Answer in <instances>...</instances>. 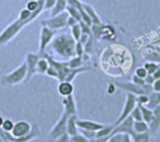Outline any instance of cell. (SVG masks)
<instances>
[{
    "instance_id": "6da1fadb",
    "label": "cell",
    "mask_w": 160,
    "mask_h": 142,
    "mask_svg": "<svg viewBox=\"0 0 160 142\" xmlns=\"http://www.w3.org/2000/svg\"><path fill=\"white\" fill-rule=\"evenodd\" d=\"M50 45L54 53L62 57L63 59L68 60L71 57L75 56L76 40L69 34L63 33L57 36L55 35Z\"/></svg>"
},
{
    "instance_id": "7a4b0ae2",
    "label": "cell",
    "mask_w": 160,
    "mask_h": 142,
    "mask_svg": "<svg viewBox=\"0 0 160 142\" xmlns=\"http://www.w3.org/2000/svg\"><path fill=\"white\" fill-rule=\"evenodd\" d=\"M32 20H22L17 18L15 21L10 22L1 33H0V46L6 45L10 42L27 24L31 23Z\"/></svg>"
},
{
    "instance_id": "3957f363",
    "label": "cell",
    "mask_w": 160,
    "mask_h": 142,
    "mask_svg": "<svg viewBox=\"0 0 160 142\" xmlns=\"http://www.w3.org/2000/svg\"><path fill=\"white\" fill-rule=\"evenodd\" d=\"M27 76V67L25 61L11 72L4 75L0 79V82L4 86H15L25 81Z\"/></svg>"
},
{
    "instance_id": "277c9868",
    "label": "cell",
    "mask_w": 160,
    "mask_h": 142,
    "mask_svg": "<svg viewBox=\"0 0 160 142\" xmlns=\"http://www.w3.org/2000/svg\"><path fill=\"white\" fill-rule=\"evenodd\" d=\"M115 85L121 90H124L128 93H131L135 95H139L142 94L150 95L153 92L152 85H149V84L137 85L133 83L132 81H124V82H115Z\"/></svg>"
},
{
    "instance_id": "5b68a950",
    "label": "cell",
    "mask_w": 160,
    "mask_h": 142,
    "mask_svg": "<svg viewBox=\"0 0 160 142\" xmlns=\"http://www.w3.org/2000/svg\"><path fill=\"white\" fill-rule=\"evenodd\" d=\"M92 36L97 39H112L115 37V30L110 24H92Z\"/></svg>"
},
{
    "instance_id": "8992f818",
    "label": "cell",
    "mask_w": 160,
    "mask_h": 142,
    "mask_svg": "<svg viewBox=\"0 0 160 142\" xmlns=\"http://www.w3.org/2000/svg\"><path fill=\"white\" fill-rule=\"evenodd\" d=\"M68 116L66 113H62L58 121L54 124V125L51 128L48 134V140L53 142L56 139L61 137L62 135L67 133V123H68Z\"/></svg>"
},
{
    "instance_id": "52a82bcc",
    "label": "cell",
    "mask_w": 160,
    "mask_h": 142,
    "mask_svg": "<svg viewBox=\"0 0 160 142\" xmlns=\"http://www.w3.org/2000/svg\"><path fill=\"white\" fill-rule=\"evenodd\" d=\"M68 18V13L67 11H64L60 14L51 16V18L41 21V24L43 26H47L56 31L58 29H63L67 26Z\"/></svg>"
},
{
    "instance_id": "ba28073f",
    "label": "cell",
    "mask_w": 160,
    "mask_h": 142,
    "mask_svg": "<svg viewBox=\"0 0 160 142\" xmlns=\"http://www.w3.org/2000/svg\"><path fill=\"white\" fill-rule=\"evenodd\" d=\"M137 99H136V95L131 94V93H128L127 96H126V100H125V104L123 107V110L119 115V117L117 118V120L113 123V125L116 126L117 125H119L121 122H123L125 119H127L128 116H130L132 110H134V108L137 106Z\"/></svg>"
},
{
    "instance_id": "9c48e42d",
    "label": "cell",
    "mask_w": 160,
    "mask_h": 142,
    "mask_svg": "<svg viewBox=\"0 0 160 142\" xmlns=\"http://www.w3.org/2000/svg\"><path fill=\"white\" fill-rule=\"evenodd\" d=\"M55 34H56L55 30H52L47 26L42 25L39 35V47L38 51L40 55H43L45 53L46 48L52 43L53 37H55Z\"/></svg>"
},
{
    "instance_id": "30bf717a",
    "label": "cell",
    "mask_w": 160,
    "mask_h": 142,
    "mask_svg": "<svg viewBox=\"0 0 160 142\" xmlns=\"http://www.w3.org/2000/svg\"><path fill=\"white\" fill-rule=\"evenodd\" d=\"M43 56L40 55L38 52H28L26 54L25 58V63H26V67H27V76L25 81H28L34 75L37 74V64L38 59Z\"/></svg>"
},
{
    "instance_id": "8fae6325",
    "label": "cell",
    "mask_w": 160,
    "mask_h": 142,
    "mask_svg": "<svg viewBox=\"0 0 160 142\" xmlns=\"http://www.w3.org/2000/svg\"><path fill=\"white\" fill-rule=\"evenodd\" d=\"M133 123H134L133 118L131 116H128L127 119H125L119 125L114 126V128L112 132V135L116 134V133H125V134H128L131 137L135 133L134 129H133Z\"/></svg>"
},
{
    "instance_id": "7c38bea8",
    "label": "cell",
    "mask_w": 160,
    "mask_h": 142,
    "mask_svg": "<svg viewBox=\"0 0 160 142\" xmlns=\"http://www.w3.org/2000/svg\"><path fill=\"white\" fill-rule=\"evenodd\" d=\"M105 125L106 124H101V123H98V122L91 121V120H84V119H79V118L77 120L78 127L80 129H84V130H88V131L98 132L101 128H103Z\"/></svg>"
},
{
    "instance_id": "4fadbf2b",
    "label": "cell",
    "mask_w": 160,
    "mask_h": 142,
    "mask_svg": "<svg viewBox=\"0 0 160 142\" xmlns=\"http://www.w3.org/2000/svg\"><path fill=\"white\" fill-rule=\"evenodd\" d=\"M62 104H63V107H64V111L63 112L66 113L68 117L71 116V115L77 114V105H76L75 97H74L73 95L63 97Z\"/></svg>"
},
{
    "instance_id": "5bb4252c",
    "label": "cell",
    "mask_w": 160,
    "mask_h": 142,
    "mask_svg": "<svg viewBox=\"0 0 160 142\" xmlns=\"http://www.w3.org/2000/svg\"><path fill=\"white\" fill-rule=\"evenodd\" d=\"M154 110V118L149 125V131L153 135H156L160 130V105H158Z\"/></svg>"
},
{
    "instance_id": "9a60e30c",
    "label": "cell",
    "mask_w": 160,
    "mask_h": 142,
    "mask_svg": "<svg viewBox=\"0 0 160 142\" xmlns=\"http://www.w3.org/2000/svg\"><path fill=\"white\" fill-rule=\"evenodd\" d=\"M57 91H58V94L60 95H62L63 97L68 96V95H73V93H74V86H73L72 82H70V81H59V84H58V87H57Z\"/></svg>"
},
{
    "instance_id": "2e32d148",
    "label": "cell",
    "mask_w": 160,
    "mask_h": 142,
    "mask_svg": "<svg viewBox=\"0 0 160 142\" xmlns=\"http://www.w3.org/2000/svg\"><path fill=\"white\" fill-rule=\"evenodd\" d=\"M77 120H78L77 114L71 115L68 119V123H67V133L70 137H72L74 135H77L79 133V127L77 125Z\"/></svg>"
},
{
    "instance_id": "e0dca14e",
    "label": "cell",
    "mask_w": 160,
    "mask_h": 142,
    "mask_svg": "<svg viewBox=\"0 0 160 142\" xmlns=\"http://www.w3.org/2000/svg\"><path fill=\"white\" fill-rule=\"evenodd\" d=\"M83 9L85 10V12L90 17L93 24H98V23H101L102 22L100 17L98 16V14L97 13V11L95 10V8L92 6H90L89 4L83 3Z\"/></svg>"
},
{
    "instance_id": "ac0fdd59",
    "label": "cell",
    "mask_w": 160,
    "mask_h": 142,
    "mask_svg": "<svg viewBox=\"0 0 160 142\" xmlns=\"http://www.w3.org/2000/svg\"><path fill=\"white\" fill-rule=\"evenodd\" d=\"M49 66H50V63H49V60L47 59V57L45 55L41 56L38 59V64H37V74L45 75L49 68Z\"/></svg>"
},
{
    "instance_id": "d6986e66",
    "label": "cell",
    "mask_w": 160,
    "mask_h": 142,
    "mask_svg": "<svg viewBox=\"0 0 160 142\" xmlns=\"http://www.w3.org/2000/svg\"><path fill=\"white\" fill-rule=\"evenodd\" d=\"M68 7V0H56L54 7L51 9V16H54L66 11Z\"/></svg>"
},
{
    "instance_id": "ffe728a7",
    "label": "cell",
    "mask_w": 160,
    "mask_h": 142,
    "mask_svg": "<svg viewBox=\"0 0 160 142\" xmlns=\"http://www.w3.org/2000/svg\"><path fill=\"white\" fill-rule=\"evenodd\" d=\"M133 142H151L152 140V134L150 131L143 132V133H134L131 136Z\"/></svg>"
},
{
    "instance_id": "44dd1931",
    "label": "cell",
    "mask_w": 160,
    "mask_h": 142,
    "mask_svg": "<svg viewBox=\"0 0 160 142\" xmlns=\"http://www.w3.org/2000/svg\"><path fill=\"white\" fill-rule=\"evenodd\" d=\"M83 63H84V56H73L70 59L68 60V65L69 68L75 69V68H80L82 66H83Z\"/></svg>"
},
{
    "instance_id": "7402d4cb",
    "label": "cell",
    "mask_w": 160,
    "mask_h": 142,
    "mask_svg": "<svg viewBox=\"0 0 160 142\" xmlns=\"http://www.w3.org/2000/svg\"><path fill=\"white\" fill-rule=\"evenodd\" d=\"M107 142H133L129 135L125 133H116L110 136Z\"/></svg>"
},
{
    "instance_id": "603a6c76",
    "label": "cell",
    "mask_w": 160,
    "mask_h": 142,
    "mask_svg": "<svg viewBox=\"0 0 160 142\" xmlns=\"http://www.w3.org/2000/svg\"><path fill=\"white\" fill-rule=\"evenodd\" d=\"M158 105H160V93L158 92H152L149 95V101L146 105L147 108L154 110Z\"/></svg>"
},
{
    "instance_id": "cb8c5ba5",
    "label": "cell",
    "mask_w": 160,
    "mask_h": 142,
    "mask_svg": "<svg viewBox=\"0 0 160 142\" xmlns=\"http://www.w3.org/2000/svg\"><path fill=\"white\" fill-rule=\"evenodd\" d=\"M141 110H142V120L147 123L148 125L151 124L154 118V110L147 108L146 106H140Z\"/></svg>"
},
{
    "instance_id": "d4e9b609",
    "label": "cell",
    "mask_w": 160,
    "mask_h": 142,
    "mask_svg": "<svg viewBox=\"0 0 160 142\" xmlns=\"http://www.w3.org/2000/svg\"><path fill=\"white\" fill-rule=\"evenodd\" d=\"M114 128L113 124H109L105 125L103 128H101L99 131L97 132V139L98 138H108L112 135V132Z\"/></svg>"
},
{
    "instance_id": "484cf974",
    "label": "cell",
    "mask_w": 160,
    "mask_h": 142,
    "mask_svg": "<svg viewBox=\"0 0 160 142\" xmlns=\"http://www.w3.org/2000/svg\"><path fill=\"white\" fill-rule=\"evenodd\" d=\"M133 129L135 133H143L149 131V125L142 121H134L133 123Z\"/></svg>"
},
{
    "instance_id": "4316f807",
    "label": "cell",
    "mask_w": 160,
    "mask_h": 142,
    "mask_svg": "<svg viewBox=\"0 0 160 142\" xmlns=\"http://www.w3.org/2000/svg\"><path fill=\"white\" fill-rule=\"evenodd\" d=\"M145 60L148 62H154L157 64H160V52L158 51H157L156 49L154 51H151L149 52L146 53V55L144 56Z\"/></svg>"
},
{
    "instance_id": "83f0119b",
    "label": "cell",
    "mask_w": 160,
    "mask_h": 142,
    "mask_svg": "<svg viewBox=\"0 0 160 142\" xmlns=\"http://www.w3.org/2000/svg\"><path fill=\"white\" fill-rule=\"evenodd\" d=\"M70 33H71L70 35L72 36V37H73L76 41H79V39H80L82 34V28H81V25H80L79 22L76 23V24H74L73 26L70 27Z\"/></svg>"
},
{
    "instance_id": "f1b7e54d",
    "label": "cell",
    "mask_w": 160,
    "mask_h": 142,
    "mask_svg": "<svg viewBox=\"0 0 160 142\" xmlns=\"http://www.w3.org/2000/svg\"><path fill=\"white\" fill-rule=\"evenodd\" d=\"M66 11L68 13V15L72 18H74L76 21L78 22H81L82 21V18H81V13H80V10L77 9V8H74L72 7H69L68 6L67 8H66Z\"/></svg>"
},
{
    "instance_id": "f546056e",
    "label": "cell",
    "mask_w": 160,
    "mask_h": 142,
    "mask_svg": "<svg viewBox=\"0 0 160 142\" xmlns=\"http://www.w3.org/2000/svg\"><path fill=\"white\" fill-rule=\"evenodd\" d=\"M14 124L15 123L11 119H5L4 122H3V124H2L1 128L4 131H6V132H9L10 133L12 131L13 127H14Z\"/></svg>"
},
{
    "instance_id": "4dcf8cb0",
    "label": "cell",
    "mask_w": 160,
    "mask_h": 142,
    "mask_svg": "<svg viewBox=\"0 0 160 142\" xmlns=\"http://www.w3.org/2000/svg\"><path fill=\"white\" fill-rule=\"evenodd\" d=\"M144 67H145V69L147 70V72H148V74H151V75H153L154 74V72L159 67V66H158V64H157V63H154V62H146L145 64H144V66H143Z\"/></svg>"
},
{
    "instance_id": "1f68e13d",
    "label": "cell",
    "mask_w": 160,
    "mask_h": 142,
    "mask_svg": "<svg viewBox=\"0 0 160 142\" xmlns=\"http://www.w3.org/2000/svg\"><path fill=\"white\" fill-rule=\"evenodd\" d=\"M130 116L133 118L134 121H142V110L139 105H137L134 110H132Z\"/></svg>"
},
{
    "instance_id": "d6a6232c",
    "label": "cell",
    "mask_w": 160,
    "mask_h": 142,
    "mask_svg": "<svg viewBox=\"0 0 160 142\" xmlns=\"http://www.w3.org/2000/svg\"><path fill=\"white\" fill-rule=\"evenodd\" d=\"M136 99H137V104L139 106H146L148 101H149V95H136Z\"/></svg>"
},
{
    "instance_id": "836d02e7",
    "label": "cell",
    "mask_w": 160,
    "mask_h": 142,
    "mask_svg": "<svg viewBox=\"0 0 160 142\" xmlns=\"http://www.w3.org/2000/svg\"><path fill=\"white\" fill-rule=\"evenodd\" d=\"M79 133H81L82 136H84L88 140H93L97 139V132H94V131H88V130L79 128Z\"/></svg>"
},
{
    "instance_id": "e575fe53",
    "label": "cell",
    "mask_w": 160,
    "mask_h": 142,
    "mask_svg": "<svg viewBox=\"0 0 160 142\" xmlns=\"http://www.w3.org/2000/svg\"><path fill=\"white\" fill-rule=\"evenodd\" d=\"M68 6L81 10L83 8V2L81 0H68Z\"/></svg>"
},
{
    "instance_id": "d590c367",
    "label": "cell",
    "mask_w": 160,
    "mask_h": 142,
    "mask_svg": "<svg viewBox=\"0 0 160 142\" xmlns=\"http://www.w3.org/2000/svg\"><path fill=\"white\" fill-rule=\"evenodd\" d=\"M84 46L82 43H81L80 41H76V45H75V55L77 56H83L84 54Z\"/></svg>"
},
{
    "instance_id": "8d00e7d4",
    "label": "cell",
    "mask_w": 160,
    "mask_h": 142,
    "mask_svg": "<svg viewBox=\"0 0 160 142\" xmlns=\"http://www.w3.org/2000/svg\"><path fill=\"white\" fill-rule=\"evenodd\" d=\"M136 76H138L139 78H142V79H145L146 76L148 75V72L147 70L145 69L144 66H139L135 69V73H134Z\"/></svg>"
},
{
    "instance_id": "74e56055",
    "label": "cell",
    "mask_w": 160,
    "mask_h": 142,
    "mask_svg": "<svg viewBox=\"0 0 160 142\" xmlns=\"http://www.w3.org/2000/svg\"><path fill=\"white\" fill-rule=\"evenodd\" d=\"M70 142H90V140H88L81 133H78L77 135H74V136L70 137Z\"/></svg>"
},
{
    "instance_id": "f35d334b",
    "label": "cell",
    "mask_w": 160,
    "mask_h": 142,
    "mask_svg": "<svg viewBox=\"0 0 160 142\" xmlns=\"http://www.w3.org/2000/svg\"><path fill=\"white\" fill-rule=\"evenodd\" d=\"M79 23H80V25H81L82 34H87V35L92 36V29H91V26H90V25L86 24L85 22H82V21L79 22Z\"/></svg>"
},
{
    "instance_id": "ab89813d",
    "label": "cell",
    "mask_w": 160,
    "mask_h": 142,
    "mask_svg": "<svg viewBox=\"0 0 160 142\" xmlns=\"http://www.w3.org/2000/svg\"><path fill=\"white\" fill-rule=\"evenodd\" d=\"M56 3V0H43V8L46 10H51Z\"/></svg>"
},
{
    "instance_id": "60d3db41",
    "label": "cell",
    "mask_w": 160,
    "mask_h": 142,
    "mask_svg": "<svg viewBox=\"0 0 160 142\" xmlns=\"http://www.w3.org/2000/svg\"><path fill=\"white\" fill-rule=\"evenodd\" d=\"M45 75H47L48 77H51L52 79L57 80V73H56L55 69L53 68V66H52L51 65L49 66V68H48V70H47V72H46Z\"/></svg>"
},
{
    "instance_id": "b9f144b4",
    "label": "cell",
    "mask_w": 160,
    "mask_h": 142,
    "mask_svg": "<svg viewBox=\"0 0 160 142\" xmlns=\"http://www.w3.org/2000/svg\"><path fill=\"white\" fill-rule=\"evenodd\" d=\"M131 81H132L133 83L137 84V85H144V84H146V83H145V81H144V79L139 78V77H138V76H136L135 74L132 76Z\"/></svg>"
},
{
    "instance_id": "7bdbcfd3",
    "label": "cell",
    "mask_w": 160,
    "mask_h": 142,
    "mask_svg": "<svg viewBox=\"0 0 160 142\" xmlns=\"http://www.w3.org/2000/svg\"><path fill=\"white\" fill-rule=\"evenodd\" d=\"M53 142H70V136L68 133H66L58 139H56Z\"/></svg>"
},
{
    "instance_id": "ee69618b",
    "label": "cell",
    "mask_w": 160,
    "mask_h": 142,
    "mask_svg": "<svg viewBox=\"0 0 160 142\" xmlns=\"http://www.w3.org/2000/svg\"><path fill=\"white\" fill-rule=\"evenodd\" d=\"M152 89H153V92H158V93H160V79L155 80V81L152 84Z\"/></svg>"
},
{
    "instance_id": "f6af8a7d",
    "label": "cell",
    "mask_w": 160,
    "mask_h": 142,
    "mask_svg": "<svg viewBox=\"0 0 160 142\" xmlns=\"http://www.w3.org/2000/svg\"><path fill=\"white\" fill-rule=\"evenodd\" d=\"M116 85H115V83H110L109 85H108V89H107V92L110 94V95H113L114 93H115V91H116Z\"/></svg>"
},
{
    "instance_id": "bcb514c9",
    "label": "cell",
    "mask_w": 160,
    "mask_h": 142,
    "mask_svg": "<svg viewBox=\"0 0 160 142\" xmlns=\"http://www.w3.org/2000/svg\"><path fill=\"white\" fill-rule=\"evenodd\" d=\"M78 22H79L78 21H76L74 18H72V17H70V16L68 15V22H67V26H68V27H71V26H73L74 24H76V23H78Z\"/></svg>"
},
{
    "instance_id": "7dc6e473",
    "label": "cell",
    "mask_w": 160,
    "mask_h": 142,
    "mask_svg": "<svg viewBox=\"0 0 160 142\" xmlns=\"http://www.w3.org/2000/svg\"><path fill=\"white\" fill-rule=\"evenodd\" d=\"M144 81H145V83H146V84L152 85V84H153V82L155 81V79H154V76H153V75L148 74V75L146 76V78L144 79Z\"/></svg>"
},
{
    "instance_id": "c3c4849f",
    "label": "cell",
    "mask_w": 160,
    "mask_h": 142,
    "mask_svg": "<svg viewBox=\"0 0 160 142\" xmlns=\"http://www.w3.org/2000/svg\"><path fill=\"white\" fill-rule=\"evenodd\" d=\"M153 76H154V79H155V80H158V79H160V67H158V68L154 72Z\"/></svg>"
},
{
    "instance_id": "681fc988",
    "label": "cell",
    "mask_w": 160,
    "mask_h": 142,
    "mask_svg": "<svg viewBox=\"0 0 160 142\" xmlns=\"http://www.w3.org/2000/svg\"><path fill=\"white\" fill-rule=\"evenodd\" d=\"M4 120H5V119H4V117H3V116H2V115L0 114V127L2 126V124H3Z\"/></svg>"
},
{
    "instance_id": "f907efd6",
    "label": "cell",
    "mask_w": 160,
    "mask_h": 142,
    "mask_svg": "<svg viewBox=\"0 0 160 142\" xmlns=\"http://www.w3.org/2000/svg\"><path fill=\"white\" fill-rule=\"evenodd\" d=\"M155 49H156L157 51H158L160 52V46H156V47H155Z\"/></svg>"
},
{
    "instance_id": "816d5d0a",
    "label": "cell",
    "mask_w": 160,
    "mask_h": 142,
    "mask_svg": "<svg viewBox=\"0 0 160 142\" xmlns=\"http://www.w3.org/2000/svg\"><path fill=\"white\" fill-rule=\"evenodd\" d=\"M1 140H1V138H0V142H1Z\"/></svg>"
},
{
    "instance_id": "f5cc1de1",
    "label": "cell",
    "mask_w": 160,
    "mask_h": 142,
    "mask_svg": "<svg viewBox=\"0 0 160 142\" xmlns=\"http://www.w3.org/2000/svg\"><path fill=\"white\" fill-rule=\"evenodd\" d=\"M158 66H159V67H160V64H159V65H158Z\"/></svg>"
}]
</instances>
